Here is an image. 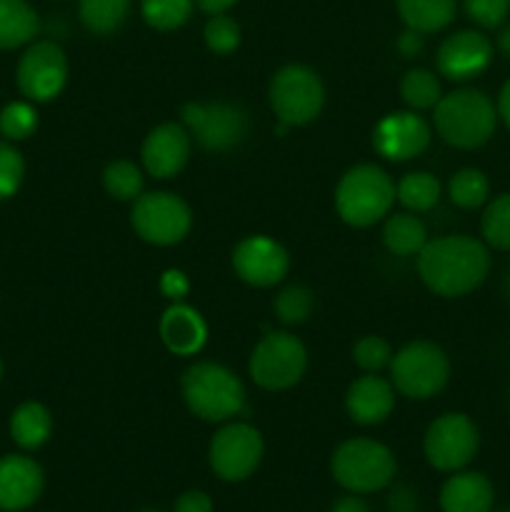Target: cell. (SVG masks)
<instances>
[{"mask_svg":"<svg viewBox=\"0 0 510 512\" xmlns=\"http://www.w3.org/2000/svg\"><path fill=\"white\" fill-rule=\"evenodd\" d=\"M53 433V415L40 403H23L10 415V438L23 450H38Z\"/></svg>","mask_w":510,"mask_h":512,"instance_id":"603a6c76","label":"cell"},{"mask_svg":"<svg viewBox=\"0 0 510 512\" xmlns=\"http://www.w3.org/2000/svg\"><path fill=\"white\" fill-rule=\"evenodd\" d=\"M25 178V163L18 148L10 143H0V200H8L18 193Z\"/></svg>","mask_w":510,"mask_h":512,"instance_id":"8d00e7d4","label":"cell"},{"mask_svg":"<svg viewBox=\"0 0 510 512\" xmlns=\"http://www.w3.org/2000/svg\"><path fill=\"white\" fill-rule=\"evenodd\" d=\"M200 10H205L208 15H220V13H228L238 0H195Z\"/></svg>","mask_w":510,"mask_h":512,"instance_id":"ee69618b","label":"cell"},{"mask_svg":"<svg viewBox=\"0 0 510 512\" xmlns=\"http://www.w3.org/2000/svg\"><path fill=\"white\" fill-rule=\"evenodd\" d=\"M18 90L33 103H48L58 98L68 80V58L53 40H38L20 55L15 70Z\"/></svg>","mask_w":510,"mask_h":512,"instance_id":"4fadbf2b","label":"cell"},{"mask_svg":"<svg viewBox=\"0 0 510 512\" xmlns=\"http://www.w3.org/2000/svg\"><path fill=\"white\" fill-rule=\"evenodd\" d=\"M133 0H80V23L95 35L115 33L125 23Z\"/></svg>","mask_w":510,"mask_h":512,"instance_id":"484cf974","label":"cell"},{"mask_svg":"<svg viewBox=\"0 0 510 512\" xmlns=\"http://www.w3.org/2000/svg\"><path fill=\"white\" fill-rule=\"evenodd\" d=\"M140 512H160V510H140Z\"/></svg>","mask_w":510,"mask_h":512,"instance_id":"681fc988","label":"cell"},{"mask_svg":"<svg viewBox=\"0 0 510 512\" xmlns=\"http://www.w3.org/2000/svg\"><path fill=\"white\" fill-rule=\"evenodd\" d=\"M308 368V350L300 343V338L285 333V330H273L265 335L250 353L248 373L255 385L263 390H288L305 375Z\"/></svg>","mask_w":510,"mask_h":512,"instance_id":"ba28073f","label":"cell"},{"mask_svg":"<svg viewBox=\"0 0 510 512\" xmlns=\"http://www.w3.org/2000/svg\"><path fill=\"white\" fill-rule=\"evenodd\" d=\"M0 378H3V363H0Z\"/></svg>","mask_w":510,"mask_h":512,"instance_id":"c3c4849f","label":"cell"},{"mask_svg":"<svg viewBox=\"0 0 510 512\" xmlns=\"http://www.w3.org/2000/svg\"><path fill=\"white\" fill-rule=\"evenodd\" d=\"M400 95L410 110H430L438 105L440 80L438 75L430 73L428 68H413L400 80Z\"/></svg>","mask_w":510,"mask_h":512,"instance_id":"83f0119b","label":"cell"},{"mask_svg":"<svg viewBox=\"0 0 510 512\" xmlns=\"http://www.w3.org/2000/svg\"><path fill=\"white\" fill-rule=\"evenodd\" d=\"M130 225L150 245H175L190 233L193 213L180 195L155 190L133 200Z\"/></svg>","mask_w":510,"mask_h":512,"instance_id":"30bf717a","label":"cell"},{"mask_svg":"<svg viewBox=\"0 0 510 512\" xmlns=\"http://www.w3.org/2000/svg\"><path fill=\"white\" fill-rule=\"evenodd\" d=\"M188 290H190V280L183 270H175V268L165 270L163 278H160V293H163L165 298L180 303V300L188 295Z\"/></svg>","mask_w":510,"mask_h":512,"instance_id":"f35d334b","label":"cell"},{"mask_svg":"<svg viewBox=\"0 0 510 512\" xmlns=\"http://www.w3.org/2000/svg\"><path fill=\"white\" fill-rule=\"evenodd\" d=\"M490 255L480 240L468 235H443L428 240L418 253V275L440 298L468 295L488 278Z\"/></svg>","mask_w":510,"mask_h":512,"instance_id":"6da1fadb","label":"cell"},{"mask_svg":"<svg viewBox=\"0 0 510 512\" xmlns=\"http://www.w3.org/2000/svg\"><path fill=\"white\" fill-rule=\"evenodd\" d=\"M403 23L418 33H438L455 18V0H395Z\"/></svg>","mask_w":510,"mask_h":512,"instance_id":"cb8c5ba5","label":"cell"},{"mask_svg":"<svg viewBox=\"0 0 510 512\" xmlns=\"http://www.w3.org/2000/svg\"><path fill=\"white\" fill-rule=\"evenodd\" d=\"M503 512H510V510H503Z\"/></svg>","mask_w":510,"mask_h":512,"instance_id":"f907efd6","label":"cell"},{"mask_svg":"<svg viewBox=\"0 0 510 512\" xmlns=\"http://www.w3.org/2000/svg\"><path fill=\"white\" fill-rule=\"evenodd\" d=\"M160 340L175 355H195L208 340V325L203 315L185 303H173L160 318Z\"/></svg>","mask_w":510,"mask_h":512,"instance_id":"ffe728a7","label":"cell"},{"mask_svg":"<svg viewBox=\"0 0 510 512\" xmlns=\"http://www.w3.org/2000/svg\"><path fill=\"white\" fill-rule=\"evenodd\" d=\"M383 243L393 255L410 258V255H418L428 243V230L415 213H395L385 220Z\"/></svg>","mask_w":510,"mask_h":512,"instance_id":"d4e9b609","label":"cell"},{"mask_svg":"<svg viewBox=\"0 0 510 512\" xmlns=\"http://www.w3.org/2000/svg\"><path fill=\"white\" fill-rule=\"evenodd\" d=\"M103 188L110 198L115 200H130L143 195V173L130 160H113L108 168L103 170Z\"/></svg>","mask_w":510,"mask_h":512,"instance_id":"f546056e","label":"cell"},{"mask_svg":"<svg viewBox=\"0 0 510 512\" xmlns=\"http://www.w3.org/2000/svg\"><path fill=\"white\" fill-rule=\"evenodd\" d=\"M173 512H213V500L203 490H188L175 500Z\"/></svg>","mask_w":510,"mask_h":512,"instance_id":"ab89813d","label":"cell"},{"mask_svg":"<svg viewBox=\"0 0 510 512\" xmlns=\"http://www.w3.org/2000/svg\"><path fill=\"white\" fill-rule=\"evenodd\" d=\"M265 445L258 428L248 423H230L210 440L208 460L218 478L228 483L248 480L263 460Z\"/></svg>","mask_w":510,"mask_h":512,"instance_id":"7c38bea8","label":"cell"},{"mask_svg":"<svg viewBox=\"0 0 510 512\" xmlns=\"http://www.w3.org/2000/svg\"><path fill=\"white\" fill-rule=\"evenodd\" d=\"M498 50L510 60V25H505L498 33Z\"/></svg>","mask_w":510,"mask_h":512,"instance_id":"bcb514c9","label":"cell"},{"mask_svg":"<svg viewBox=\"0 0 510 512\" xmlns=\"http://www.w3.org/2000/svg\"><path fill=\"white\" fill-rule=\"evenodd\" d=\"M430 145V125L415 110L388 113L373 130L375 153L393 163H405Z\"/></svg>","mask_w":510,"mask_h":512,"instance_id":"9a60e30c","label":"cell"},{"mask_svg":"<svg viewBox=\"0 0 510 512\" xmlns=\"http://www.w3.org/2000/svg\"><path fill=\"white\" fill-rule=\"evenodd\" d=\"M180 390L190 413L205 423H225L245 408L243 383L225 365L210 360L190 365L180 380Z\"/></svg>","mask_w":510,"mask_h":512,"instance_id":"3957f363","label":"cell"},{"mask_svg":"<svg viewBox=\"0 0 510 512\" xmlns=\"http://www.w3.org/2000/svg\"><path fill=\"white\" fill-rule=\"evenodd\" d=\"M233 270L253 288H273L283 283L290 270V255L278 240L268 235H250L233 250Z\"/></svg>","mask_w":510,"mask_h":512,"instance_id":"5bb4252c","label":"cell"},{"mask_svg":"<svg viewBox=\"0 0 510 512\" xmlns=\"http://www.w3.org/2000/svg\"><path fill=\"white\" fill-rule=\"evenodd\" d=\"M185 130L200 148L210 153H228L238 148L250 130V118L240 105L223 103H185L180 110Z\"/></svg>","mask_w":510,"mask_h":512,"instance_id":"9c48e42d","label":"cell"},{"mask_svg":"<svg viewBox=\"0 0 510 512\" xmlns=\"http://www.w3.org/2000/svg\"><path fill=\"white\" fill-rule=\"evenodd\" d=\"M40 18L28 0H0V50H13L38 35Z\"/></svg>","mask_w":510,"mask_h":512,"instance_id":"7402d4cb","label":"cell"},{"mask_svg":"<svg viewBox=\"0 0 510 512\" xmlns=\"http://www.w3.org/2000/svg\"><path fill=\"white\" fill-rule=\"evenodd\" d=\"M498 115L505 120V125L510 128V80L500 88L498 95Z\"/></svg>","mask_w":510,"mask_h":512,"instance_id":"f6af8a7d","label":"cell"},{"mask_svg":"<svg viewBox=\"0 0 510 512\" xmlns=\"http://www.w3.org/2000/svg\"><path fill=\"white\" fill-rule=\"evenodd\" d=\"M195 0H143L140 13L143 20L155 30H178L180 25L188 23L193 15Z\"/></svg>","mask_w":510,"mask_h":512,"instance_id":"4dcf8cb0","label":"cell"},{"mask_svg":"<svg viewBox=\"0 0 510 512\" xmlns=\"http://www.w3.org/2000/svg\"><path fill=\"white\" fill-rule=\"evenodd\" d=\"M480 233L490 248L510 250V193L490 200L480 218Z\"/></svg>","mask_w":510,"mask_h":512,"instance_id":"1f68e13d","label":"cell"},{"mask_svg":"<svg viewBox=\"0 0 510 512\" xmlns=\"http://www.w3.org/2000/svg\"><path fill=\"white\" fill-rule=\"evenodd\" d=\"M435 130L448 145L473 150L488 143L498 123V108L485 93L475 88H460L443 95L435 105Z\"/></svg>","mask_w":510,"mask_h":512,"instance_id":"7a4b0ae2","label":"cell"},{"mask_svg":"<svg viewBox=\"0 0 510 512\" xmlns=\"http://www.w3.org/2000/svg\"><path fill=\"white\" fill-rule=\"evenodd\" d=\"M465 13L480 28H498L510 13V0H465Z\"/></svg>","mask_w":510,"mask_h":512,"instance_id":"74e56055","label":"cell"},{"mask_svg":"<svg viewBox=\"0 0 510 512\" xmlns=\"http://www.w3.org/2000/svg\"><path fill=\"white\" fill-rule=\"evenodd\" d=\"M345 408L358 425H380L390 418L395 408L393 383L380 378L378 373L360 375L358 380L350 383Z\"/></svg>","mask_w":510,"mask_h":512,"instance_id":"d6986e66","label":"cell"},{"mask_svg":"<svg viewBox=\"0 0 510 512\" xmlns=\"http://www.w3.org/2000/svg\"><path fill=\"white\" fill-rule=\"evenodd\" d=\"M315 308V295L313 290L305 285H288L280 290L273 300L275 318L285 325H300L310 318Z\"/></svg>","mask_w":510,"mask_h":512,"instance_id":"d6a6232c","label":"cell"},{"mask_svg":"<svg viewBox=\"0 0 510 512\" xmlns=\"http://www.w3.org/2000/svg\"><path fill=\"white\" fill-rule=\"evenodd\" d=\"M190 143H193V138H190L183 123L155 125L145 135L143 150H140L145 173L158 180L175 178L185 168V163H188Z\"/></svg>","mask_w":510,"mask_h":512,"instance_id":"2e32d148","label":"cell"},{"mask_svg":"<svg viewBox=\"0 0 510 512\" xmlns=\"http://www.w3.org/2000/svg\"><path fill=\"white\" fill-rule=\"evenodd\" d=\"M398 50L405 55V58H413V55H418L420 50H423V33H418V30H405L403 35L398 38Z\"/></svg>","mask_w":510,"mask_h":512,"instance_id":"b9f144b4","label":"cell"},{"mask_svg":"<svg viewBox=\"0 0 510 512\" xmlns=\"http://www.w3.org/2000/svg\"><path fill=\"white\" fill-rule=\"evenodd\" d=\"M450 360L440 345L415 340L400 348L390 360V383L400 395L428 400L448 385Z\"/></svg>","mask_w":510,"mask_h":512,"instance_id":"8992f818","label":"cell"},{"mask_svg":"<svg viewBox=\"0 0 510 512\" xmlns=\"http://www.w3.org/2000/svg\"><path fill=\"white\" fill-rule=\"evenodd\" d=\"M495 490L483 473H455L445 480L440 490V510L443 512H490Z\"/></svg>","mask_w":510,"mask_h":512,"instance_id":"44dd1931","label":"cell"},{"mask_svg":"<svg viewBox=\"0 0 510 512\" xmlns=\"http://www.w3.org/2000/svg\"><path fill=\"white\" fill-rule=\"evenodd\" d=\"M505 293H508L510 298V270H508V278H505Z\"/></svg>","mask_w":510,"mask_h":512,"instance_id":"7dc6e473","label":"cell"},{"mask_svg":"<svg viewBox=\"0 0 510 512\" xmlns=\"http://www.w3.org/2000/svg\"><path fill=\"white\" fill-rule=\"evenodd\" d=\"M268 98L278 123L293 128L318 118L325 103V88L320 75L308 65H285L270 80Z\"/></svg>","mask_w":510,"mask_h":512,"instance_id":"52a82bcc","label":"cell"},{"mask_svg":"<svg viewBox=\"0 0 510 512\" xmlns=\"http://www.w3.org/2000/svg\"><path fill=\"white\" fill-rule=\"evenodd\" d=\"M418 510V495L410 488L400 485L390 493V512H415Z\"/></svg>","mask_w":510,"mask_h":512,"instance_id":"60d3db41","label":"cell"},{"mask_svg":"<svg viewBox=\"0 0 510 512\" xmlns=\"http://www.w3.org/2000/svg\"><path fill=\"white\" fill-rule=\"evenodd\" d=\"M395 455L383 443L370 438H353L338 445L330 460V473L340 488L355 495L378 493L395 478Z\"/></svg>","mask_w":510,"mask_h":512,"instance_id":"5b68a950","label":"cell"},{"mask_svg":"<svg viewBox=\"0 0 510 512\" xmlns=\"http://www.w3.org/2000/svg\"><path fill=\"white\" fill-rule=\"evenodd\" d=\"M480 435L473 420L463 413H445L428 425L423 450L428 463L440 473H458L473 463Z\"/></svg>","mask_w":510,"mask_h":512,"instance_id":"8fae6325","label":"cell"},{"mask_svg":"<svg viewBox=\"0 0 510 512\" xmlns=\"http://www.w3.org/2000/svg\"><path fill=\"white\" fill-rule=\"evenodd\" d=\"M45 475L35 460L25 455L0 458V510L20 512L43 495Z\"/></svg>","mask_w":510,"mask_h":512,"instance_id":"ac0fdd59","label":"cell"},{"mask_svg":"<svg viewBox=\"0 0 510 512\" xmlns=\"http://www.w3.org/2000/svg\"><path fill=\"white\" fill-rule=\"evenodd\" d=\"M330 512H370L368 505H365V500H360L358 495H345V498H338L333 503V508Z\"/></svg>","mask_w":510,"mask_h":512,"instance_id":"7bdbcfd3","label":"cell"},{"mask_svg":"<svg viewBox=\"0 0 510 512\" xmlns=\"http://www.w3.org/2000/svg\"><path fill=\"white\" fill-rule=\"evenodd\" d=\"M353 360L365 373H380L393 360V350L380 335H365L353 345Z\"/></svg>","mask_w":510,"mask_h":512,"instance_id":"d590c367","label":"cell"},{"mask_svg":"<svg viewBox=\"0 0 510 512\" xmlns=\"http://www.w3.org/2000/svg\"><path fill=\"white\" fill-rule=\"evenodd\" d=\"M395 203V183L378 165H355L335 188V210L353 228L383 220Z\"/></svg>","mask_w":510,"mask_h":512,"instance_id":"277c9868","label":"cell"},{"mask_svg":"<svg viewBox=\"0 0 510 512\" xmlns=\"http://www.w3.org/2000/svg\"><path fill=\"white\" fill-rule=\"evenodd\" d=\"M203 38L208 50H213L215 55H230L240 45V25L225 13L210 15V20L205 23Z\"/></svg>","mask_w":510,"mask_h":512,"instance_id":"e575fe53","label":"cell"},{"mask_svg":"<svg viewBox=\"0 0 510 512\" xmlns=\"http://www.w3.org/2000/svg\"><path fill=\"white\" fill-rule=\"evenodd\" d=\"M493 60V43L480 30H458L438 48V73L448 80L478 78Z\"/></svg>","mask_w":510,"mask_h":512,"instance_id":"e0dca14e","label":"cell"},{"mask_svg":"<svg viewBox=\"0 0 510 512\" xmlns=\"http://www.w3.org/2000/svg\"><path fill=\"white\" fill-rule=\"evenodd\" d=\"M395 198L410 210V213H428L438 205L440 200V183L435 175L425 173V170H415L400 178L395 185Z\"/></svg>","mask_w":510,"mask_h":512,"instance_id":"4316f807","label":"cell"},{"mask_svg":"<svg viewBox=\"0 0 510 512\" xmlns=\"http://www.w3.org/2000/svg\"><path fill=\"white\" fill-rule=\"evenodd\" d=\"M38 128V113L25 100H15L0 110V133L5 140H25Z\"/></svg>","mask_w":510,"mask_h":512,"instance_id":"836d02e7","label":"cell"},{"mask_svg":"<svg viewBox=\"0 0 510 512\" xmlns=\"http://www.w3.org/2000/svg\"><path fill=\"white\" fill-rule=\"evenodd\" d=\"M448 195L458 208L475 210L485 205L490 195V183L483 170L463 168L448 180Z\"/></svg>","mask_w":510,"mask_h":512,"instance_id":"f1b7e54d","label":"cell"}]
</instances>
